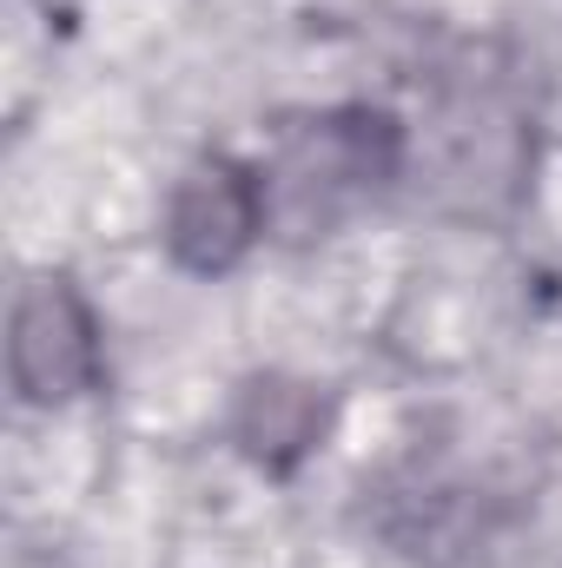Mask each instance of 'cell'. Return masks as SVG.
Segmentation results:
<instances>
[{"label": "cell", "mask_w": 562, "mask_h": 568, "mask_svg": "<svg viewBox=\"0 0 562 568\" xmlns=\"http://www.w3.org/2000/svg\"><path fill=\"white\" fill-rule=\"evenodd\" d=\"M259 232V185L239 172V165H199L179 192H172V219H165V239L185 265L212 272V265H232Z\"/></svg>", "instance_id": "obj_2"}, {"label": "cell", "mask_w": 562, "mask_h": 568, "mask_svg": "<svg viewBox=\"0 0 562 568\" xmlns=\"http://www.w3.org/2000/svg\"><path fill=\"white\" fill-rule=\"evenodd\" d=\"M93 377V324L60 278L27 284L13 311V384L33 404H60Z\"/></svg>", "instance_id": "obj_1"}]
</instances>
